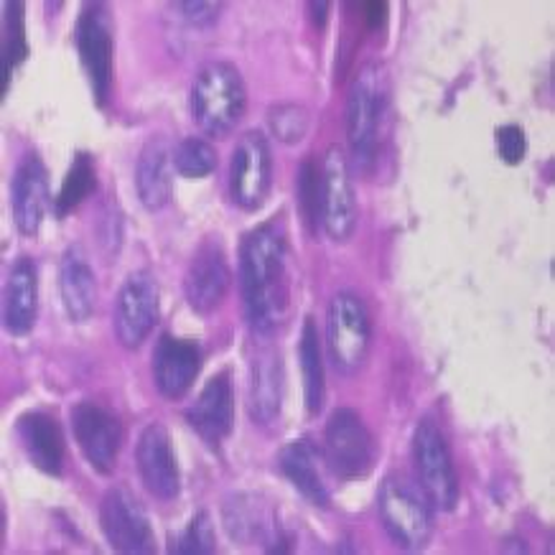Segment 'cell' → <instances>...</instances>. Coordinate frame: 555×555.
Returning <instances> with one entry per match:
<instances>
[{
  "instance_id": "obj_1",
  "label": "cell",
  "mask_w": 555,
  "mask_h": 555,
  "mask_svg": "<svg viewBox=\"0 0 555 555\" xmlns=\"http://www.w3.org/2000/svg\"><path fill=\"white\" fill-rule=\"evenodd\" d=\"M237 281L250 332L260 339L273 337L291 311L288 232L283 215L266 219L243 237Z\"/></svg>"
},
{
  "instance_id": "obj_2",
  "label": "cell",
  "mask_w": 555,
  "mask_h": 555,
  "mask_svg": "<svg viewBox=\"0 0 555 555\" xmlns=\"http://www.w3.org/2000/svg\"><path fill=\"white\" fill-rule=\"evenodd\" d=\"M189 107L204 135L228 138L243 122L247 109V87L235 64H202L194 75Z\"/></svg>"
},
{
  "instance_id": "obj_3",
  "label": "cell",
  "mask_w": 555,
  "mask_h": 555,
  "mask_svg": "<svg viewBox=\"0 0 555 555\" xmlns=\"http://www.w3.org/2000/svg\"><path fill=\"white\" fill-rule=\"evenodd\" d=\"M379 522L400 551H423L434 535V507L405 474H387L377 492Z\"/></svg>"
},
{
  "instance_id": "obj_4",
  "label": "cell",
  "mask_w": 555,
  "mask_h": 555,
  "mask_svg": "<svg viewBox=\"0 0 555 555\" xmlns=\"http://www.w3.org/2000/svg\"><path fill=\"white\" fill-rule=\"evenodd\" d=\"M411 456L415 485L426 494L428 505L436 513H454L462 487H459V474L447 436L434 418L418 421L413 430Z\"/></svg>"
},
{
  "instance_id": "obj_5",
  "label": "cell",
  "mask_w": 555,
  "mask_h": 555,
  "mask_svg": "<svg viewBox=\"0 0 555 555\" xmlns=\"http://www.w3.org/2000/svg\"><path fill=\"white\" fill-rule=\"evenodd\" d=\"M385 109V79L377 64H364L347 98V143L354 166L372 171L379 151V122Z\"/></svg>"
},
{
  "instance_id": "obj_6",
  "label": "cell",
  "mask_w": 555,
  "mask_h": 555,
  "mask_svg": "<svg viewBox=\"0 0 555 555\" xmlns=\"http://www.w3.org/2000/svg\"><path fill=\"white\" fill-rule=\"evenodd\" d=\"M113 16L105 3H85L77 18V54L82 64L92 100L98 107H107L115 82V39Z\"/></svg>"
},
{
  "instance_id": "obj_7",
  "label": "cell",
  "mask_w": 555,
  "mask_h": 555,
  "mask_svg": "<svg viewBox=\"0 0 555 555\" xmlns=\"http://www.w3.org/2000/svg\"><path fill=\"white\" fill-rule=\"evenodd\" d=\"M324 456L337 479H364L375 469L377 443L354 408H337L324 428Z\"/></svg>"
},
{
  "instance_id": "obj_8",
  "label": "cell",
  "mask_w": 555,
  "mask_h": 555,
  "mask_svg": "<svg viewBox=\"0 0 555 555\" xmlns=\"http://www.w3.org/2000/svg\"><path fill=\"white\" fill-rule=\"evenodd\" d=\"M372 321L364 301L352 291L332 298L326 313V347L332 364L341 375H354L367 360Z\"/></svg>"
},
{
  "instance_id": "obj_9",
  "label": "cell",
  "mask_w": 555,
  "mask_h": 555,
  "mask_svg": "<svg viewBox=\"0 0 555 555\" xmlns=\"http://www.w3.org/2000/svg\"><path fill=\"white\" fill-rule=\"evenodd\" d=\"M100 530L115 553L151 555L156 553L149 513L126 487H109L100 502Z\"/></svg>"
},
{
  "instance_id": "obj_10",
  "label": "cell",
  "mask_w": 555,
  "mask_h": 555,
  "mask_svg": "<svg viewBox=\"0 0 555 555\" xmlns=\"http://www.w3.org/2000/svg\"><path fill=\"white\" fill-rule=\"evenodd\" d=\"M160 288L151 270H135L126 278L115 298L113 328L126 349H138L158 324Z\"/></svg>"
},
{
  "instance_id": "obj_11",
  "label": "cell",
  "mask_w": 555,
  "mask_h": 555,
  "mask_svg": "<svg viewBox=\"0 0 555 555\" xmlns=\"http://www.w3.org/2000/svg\"><path fill=\"white\" fill-rule=\"evenodd\" d=\"M273 184V153L266 133L247 130L230 160V196L240 209L258 211Z\"/></svg>"
},
{
  "instance_id": "obj_12",
  "label": "cell",
  "mask_w": 555,
  "mask_h": 555,
  "mask_svg": "<svg viewBox=\"0 0 555 555\" xmlns=\"http://www.w3.org/2000/svg\"><path fill=\"white\" fill-rule=\"evenodd\" d=\"M72 434L87 464L98 474H113L118 466V454L122 447V423L113 411L94 400H82L72 408Z\"/></svg>"
},
{
  "instance_id": "obj_13",
  "label": "cell",
  "mask_w": 555,
  "mask_h": 555,
  "mask_svg": "<svg viewBox=\"0 0 555 555\" xmlns=\"http://www.w3.org/2000/svg\"><path fill=\"white\" fill-rule=\"evenodd\" d=\"M321 224L334 243H347L357 228V196L339 145H328L321 160Z\"/></svg>"
},
{
  "instance_id": "obj_14",
  "label": "cell",
  "mask_w": 555,
  "mask_h": 555,
  "mask_svg": "<svg viewBox=\"0 0 555 555\" xmlns=\"http://www.w3.org/2000/svg\"><path fill=\"white\" fill-rule=\"evenodd\" d=\"M184 415L189 428L207 447H222L232 436V428H235V383H232V372L222 370L211 375Z\"/></svg>"
},
{
  "instance_id": "obj_15",
  "label": "cell",
  "mask_w": 555,
  "mask_h": 555,
  "mask_svg": "<svg viewBox=\"0 0 555 555\" xmlns=\"http://www.w3.org/2000/svg\"><path fill=\"white\" fill-rule=\"evenodd\" d=\"M135 466L149 494L160 502L177 500L181 492V474L171 434L164 423L153 421L141 430L135 447Z\"/></svg>"
},
{
  "instance_id": "obj_16",
  "label": "cell",
  "mask_w": 555,
  "mask_h": 555,
  "mask_svg": "<svg viewBox=\"0 0 555 555\" xmlns=\"http://www.w3.org/2000/svg\"><path fill=\"white\" fill-rule=\"evenodd\" d=\"M232 283V270L224 247L217 237H207L196 247L184 275V296L192 311L209 317L222 306Z\"/></svg>"
},
{
  "instance_id": "obj_17",
  "label": "cell",
  "mask_w": 555,
  "mask_h": 555,
  "mask_svg": "<svg viewBox=\"0 0 555 555\" xmlns=\"http://www.w3.org/2000/svg\"><path fill=\"white\" fill-rule=\"evenodd\" d=\"M202 370V347L164 332L153 347V385L166 400H181L192 390Z\"/></svg>"
},
{
  "instance_id": "obj_18",
  "label": "cell",
  "mask_w": 555,
  "mask_h": 555,
  "mask_svg": "<svg viewBox=\"0 0 555 555\" xmlns=\"http://www.w3.org/2000/svg\"><path fill=\"white\" fill-rule=\"evenodd\" d=\"M49 209V173L39 153L18 160L11 181V211L21 235L34 237Z\"/></svg>"
},
{
  "instance_id": "obj_19",
  "label": "cell",
  "mask_w": 555,
  "mask_h": 555,
  "mask_svg": "<svg viewBox=\"0 0 555 555\" xmlns=\"http://www.w3.org/2000/svg\"><path fill=\"white\" fill-rule=\"evenodd\" d=\"M278 469L313 507L332 505V489L326 479V474L332 472H328L324 449L317 447L311 438H296L278 451Z\"/></svg>"
},
{
  "instance_id": "obj_20",
  "label": "cell",
  "mask_w": 555,
  "mask_h": 555,
  "mask_svg": "<svg viewBox=\"0 0 555 555\" xmlns=\"http://www.w3.org/2000/svg\"><path fill=\"white\" fill-rule=\"evenodd\" d=\"M39 317V266L31 255L13 260L3 291V324L13 337L31 334Z\"/></svg>"
},
{
  "instance_id": "obj_21",
  "label": "cell",
  "mask_w": 555,
  "mask_h": 555,
  "mask_svg": "<svg viewBox=\"0 0 555 555\" xmlns=\"http://www.w3.org/2000/svg\"><path fill=\"white\" fill-rule=\"evenodd\" d=\"M16 436L28 462L47 477H62L64 434L60 421L47 411H26L16 421Z\"/></svg>"
},
{
  "instance_id": "obj_22",
  "label": "cell",
  "mask_w": 555,
  "mask_h": 555,
  "mask_svg": "<svg viewBox=\"0 0 555 555\" xmlns=\"http://www.w3.org/2000/svg\"><path fill=\"white\" fill-rule=\"evenodd\" d=\"M283 362L273 345H262L250 360V390H247V413L258 426L278 421L283 408Z\"/></svg>"
},
{
  "instance_id": "obj_23",
  "label": "cell",
  "mask_w": 555,
  "mask_h": 555,
  "mask_svg": "<svg viewBox=\"0 0 555 555\" xmlns=\"http://www.w3.org/2000/svg\"><path fill=\"white\" fill-rule=\"evenodd\" d=\"M173 151L164 135H151L145 141L135 166L138 199L149 211L164 209L173 194Z\"/></svg>"
},
{
  "instance_id": "obj_24",
  "label": "cell",
  "mask_w": 555,
  "mask_h": 555,
  "mask_svg": "<svg viewBox=\"0 0 555 555\" xmlns=\"http://www.w3.org/2000/svg\"><path fill=\"white\" fill-rule=\"evenodd\" d=\"M60 291L69 321L85 324L98 306V278L82 245H69L64 250L60 262Z\"/></svg>"
},
{
  "instance_id": "obj_25",
  "label": "cell",
  "mask_w": 555,
  "mask_h": 555,
  "mask_svg": "<svg viewBox=\"0 0 555 555\" xmlns=\"http://www.w3.org/2000/svg\"><path fill=\"white\" fill-rule=\"evenodd\" d=\"M298 362H301L304 375V400L309 415H319L326 398V379H324V354H321L319 326L313 317L304 319L301 341H298Z\"/></svg>"
},
{
  "instance_id": "obj_26",
  "label": "cell",
  "mask_w": 555,
  "mask_h": 555,
  "mask_svg": "<svg viewBox=\"0 0 555 555\" xmlns=\"http://www.w3.org/2000/svg\"><path fill=\"white\" fill-rule=\"evenodd\" d=\"M94 189H98V166H94V158L90 153H77L72 158V166L64 177L60 194L54 196L51 202V209H54L56 219H64L67 215H72L79 204H82L87 196H90Z\"/></svg>"
},
{
  "instance_id": "obj_27",
  "label": "cell",
  "mask_w": 555,
  "mask_h": 555,
  "mask_svg": "<svg viewBox=\"0 0 555 555\" xmlns=\"http://www.w3.org/2000/svg\"><path fill=\"white\" fill-rule=\"evenodd\" d=\"M3 87L0 98L9 94L13 72L28 60V41H26V13L21 0L3 3Z\"/></svg>"
},
{
  "instance_id": "obj_28",
  "label": "cell",
  "mask_w": 555,
  "mask_h": 555,
  "mask_svg": "<svg viewBox=\"0 0 555 555\" xmlns=\"http://www.w3.org/2000/svg\"><path fill=\"white\" fill-rule=\"evenodd\" d=\"M219 158L211 143L204 138L189 135L173 149V171L184 179H207L217 171Z\"/></svg>"
},
{
  "instance_id": "obj_29",
  "label": "cell",
  "mask_w": 555,
  "mask_h": 555,
  "mask_svg": "<svg viewBox=\"0 0 555 555\" xmlns=\"http://www.w3.org/2000/svg\"><path fill=\"white\" fill-rule=\"evenodd\" d=\"M298 207L309 235H319L321 224V166L313 156H306L304 164L298 166Z\"/></svg>"
},
{
  "instance_id": "obj_30",
  "label": "cell",
  "mask_w": 555,
  "mask_h": 555,
  "mask_svg": "<svg viewBox=\"0 0 555 555\" xmlns=\"http://www.w3.org/2000/svg\"><path fill=\"white\" fill-rule=\"evenodd\" d=\"M268 126L278 141L294 145L304 141L306 133H309L311 115L298 102H281V105H273L268 109Z\"/></svg>"
},
{
  "instance_id": "obj_31",
  "label": "cell",
  "mask_w": 555,
  "mask_h": 555,
  "mask_svg": "<svg viewBox=\"0 0 555 555\" xmlns=\"http://www.w3.org/2000/svg\"><path fill=\"white\" fill-rule=\"evenodd\" d=\"M169 551L179 555H209L217 551L215 525H211L207 509L194 513L186 528L179 532L177 540H173V545H169Z\"/></svg>"
},
{
  "instance_id": "obj_32",
  "label": "cell",
  "mask_w": 555,
  "mask_h": 555,
  "mask_svg": "<svg viewBox=\"0 0 555 555\" xmlns=\"http://www.w3.org/2000/svg\"><path fill=\"white\" fill-rule=\"evenodd\" d=\"M496 153H500L502 164L517 166L525 160L528 153V141H525V130L517 122H507V126L496 128Z\"/></svg>"
},
{
  "instance_id": "obj_33",
  "label": "cell",
  "mask_w": 555,
  "mask_h": 555,
  "mask_svg": "<svg viewBox=\"0 0 555 555\" xmlns=\"http://www.w3.org/2000/svg\"><path fill=\"white\" fill-rule=\"evenodd\" d=\"M171 9L177 11L179 16L184 18L189 26L209 28V26H215L217 21H219V11H222V5L204 3V0H199V3H173Z\"/></svg>"
},
{
  "instance_id": "obj_34",
  "label": "cell",
  "mask_w": 555,
  "mask_h": 555,
  "mask_svg": "<svg viewBox=\"0 0 555 555\" xmlns=\"http://www.w3.org/2000/svg\"><path fill=\"white\" fill-rule=\"evenodd\" d=\"M362 16H364V24H367L370 31H377V28L385 26V21H387V3L385 0H372V3H364Z\"/></svg>"
},
{
  "instance_id": "obj_35",
  "label": "cell",
  "mask_w": 555,
  "mask_h": 555,
  "mask_svg": "<svg viewBox=\"0 0 555 555\" xmlns=\"http://www.w3.org/2000/svg\"><path fill=\"white\" fill-rule=\"evenodd\" d=\"M309 11H311V21H313V26L319 28H324L326 26V21H328V11H332V5L326 3V0H313V3H309Z\"/></svg>"
}]
</instances>
